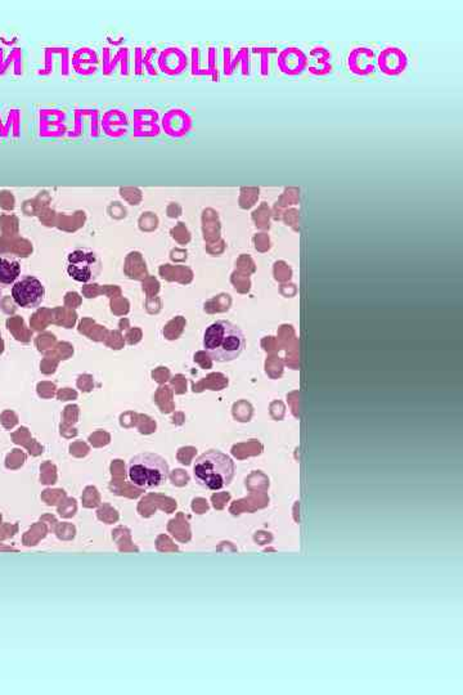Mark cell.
<instances>
[{"instance_id":"6da1fadb","label":"cell","mask_w":463,"mask_h":695,"mask_svg":"<svg viewBox=\"0 0 463 695\" xmlns=\"http://www.w3.org/2000/svg\"><path fill=\"white\" fill-rule=\"evenodd\" d=\"M246 348V338L240 326L227 320L211 323L204 335V349L215 362L237 359Z\"/></svg>"},{"instance_id":"7a4b0ae2","label":"cell","mask_w":463,"mask_h":695,"mask_svg":"<svg viewBox=\"0 0 463 695\" xmlns=\"http://www.w3.org/2000/svg\"><path fill=\"white\" fill-rule=\"evenodd\" d=\"M195 479L210 491L228 487L236 474V465L231 456L218 449H210L199 456L193 465Z\"/></svg>"},{"instance_id":"3957f363","label":"cell","mask_w":463,"mask_h":695,"mask_svg":"<svg viewBox=\"0 0 463 695\" xmlns=\"http://www.w3.org/2000/svg\"><path fill=\"white\" fill-rule=\"evenodd\" d=\"M126 472L129 481L134 487L153 489L165 483L170 474V468L162 456L142 452L129 460Z\"/></svg>"},{"instance_id":"277c9868","label":"cell","mask_w":463,"mask_h":695,"mask_svg":"<svg viewBox=\"0 0 463 695\" xmlns=\"http://www.w3.org/2000/svg\"><path fill=\"white\" fill-rule=\"evenodd\" d=\"M67 274L80 283H91L100 277L102 262L100 257L86 248H76L68 254L66 262Z\"/></svg>"},{"instance_id":"5b68a950","label":"cell","mask_w":463,"mask_h":695,"mask_svg":"<svg viewBox=\"0 0 463 695\" xmlns=\"http://www.w3.org/2000/svg\"><path fill=\"white\" fill-rule=\"evenodd\" d=\"M45 297V287L40 280L33 276L22 277L12 287V298L17 306L26 309L38 308Z\"/></svg>"},{"instance_id":"8992f818","label":"cell","mask_w":463,"mask_h":695,"mask_svg":"<svg viewBox=\"0 0 463 695\" xmlns=\"http://www.w3.org/2000/svg\"><path fill=\"white\" fill-rule=\"evenodd\" d=\"M376 66L379 67L381 74L399 76L408 67V57L400 48L388 47L381 50L380 54L376 58Z\"/></svg>"},{"instance_id":"52a82bcc","label":"cell","mask_w":463,"mask_h":695,"mask_svg":"<svg viewBox=\"0 0 463 695\" xmlns=\"http://www.w3.org/2000/svg\"><path fill=\"white\" fill-rule=\"evenodd\" d=\"M277 66L282 74L298 76L308 67V56L298 47H287L282 50L277 58Z\"/></svg>"},{"instance_id":"ba28073f","label":"cell","mask_w":463,"mask_h":695,"mask_svg":"<svg viewBox=\"0 0 463 695\" xmlns=\"http://www.w3.org/2000/svg\"><path fill=\"white\" fill-rule=\"evenodd\" d=\"M347 68L356 76H368L376 70L374 52L368 47H356L347 54Z\"/></svg>"},{"instance_id":"9c48e42d","label":"cell","mask_w":463,"mask_h":695,"mask_svg":"<svg viewBox=\"0 0 463 695\" xmlns=\"http://www.w3.org/2000/svg\"><path fill=\"white\" fill-rule=\"evenodd\" d=\"M331 53L324 47H315L308 56L306 70L315 76H326L331 74L333 67L331 63Z\"/></svg>"},{"instance_id":"30bf717a","label":"cell","mask_w":463,"mask_h":695,"mask_svg":"<svg viewBox=\"0 0 463 695\" xmlns=\"http://www.w3.org/2000/svg\"><path fill=\"white\" fill-rule=\"evenodd\" d=\"M21 274L20 263L10 257H0V283L10 285L16 281Z\"/></svg>"},{"instance_id":"8fae6325","label":"cell","mask_w":463,"mask_h":695,"mask_svg":"<svg viewBox=\"0 0 463 695\" xmlns=\"http://www.w3.org/2000/svg\"><path fill=\"white\" fill-rule=\"evenodd\" d=\"M260 196L259 187H242L241 188V205L243 207H252Z\"/></svg>"},{"instance_id":"7c38bea8","label":"cell","mask_w":463,"mask_h":695,"mask_svg":"<svg viewBox=\"0 0 463 695\" xmlns=\"http://www.w3.org/2000/svg\"><path fill=\"white\" fill-rule=\"evenodd\" d=\"M169 125H170V129L175 134H183L188 129L190 120L187 119V116L183 115L181 112H176L169 117Z\"/></svg>"},{"instance_id":"4fadbf2b","label":"cell","mask_w":463,"mask_h":695,"mask_svg":"<svg viewBox=\"0 0 463 695\" xmlns=\"http://www.w3.org/2000/svg\"><path fill=\"white\" fill-rule=\"evenodd\" d=\"M254 52L259 53V56L261 57L260 73L263 76H268L269 75V57L274 53H277V48H255Z\"/></svg>"},{"instance_id":"5bb4252c","label":"cell","mask_w":463,"mask_h":695,"mask_svg":"<svg viewBox=\"0 0 463 695\" xmlns=\"http://www.w3.org/2000/svg\"><path fill=\"white\" fill-rule=\"evenodd\" d=\"M298 199H300V190L298 187H287L283 190V193L280 197V201L277 204L280 205H291V204H296Z\"/></svg>"}]
</instances>
